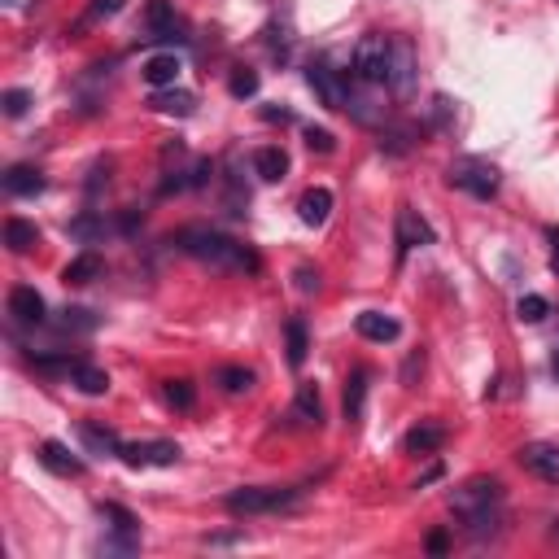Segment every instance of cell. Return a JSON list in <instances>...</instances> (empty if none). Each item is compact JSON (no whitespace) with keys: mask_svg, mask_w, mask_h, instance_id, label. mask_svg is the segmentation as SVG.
<instances>
[{"mask_svg":"<svg viewBox=\"0 0 559 559\" xmlns=\"http://www.w3.org/2000/svg\"><path fill=\"white\" fill-rule=\"evenodd\" d=\"M175 245L184 249L188 258H197V263H206L214 271H236V276H254L258 267V254L241 241H232V236L223 232H210V228H184L175 236Z\"/></svg>","mask_w":559,"mask_h":559,"instance_id":"6da1fadb","label":"cell"},{"mask_svg":"<svg viewBox=\"0 0 559 559\" xmlns=\"http://www.w3.org/2000/svg\"><path fill=\"white\" fill-rule=\"evenodd\" d=\"M450 507H455V516L468 525L472 538H485V533H494L503 525V485L477 477L450 494Z\"/></svg>","mask_w":559,"mask_h":559,"instance_id":"7a4b0ae2","label":"cell"},{"mask_svg":"<svg viewBox=\"0 0 559 559\" xmlns=\"http://www.w3.org/2000/svg\"><path fill=\"white\" fill-rule=\"evenodd\" d=\"M389 57H394V40L380 31H367L359 44H354V79L367 83V88H385L389 83Z\"/></svg>","mask_w":559,"mask_h":559,"instance_id":"3957f363","label":"cell"},{"mask_svg":"<svg viewBox=\"0 0 559 559\" xmlns=\"http://www.w3.org/2000/svg\"><path fill=\"white\" fill-rule=\"evenodd\" d=\"M297 498L302 490H263V485H249V490H232L223 498V507L232 511V516H267V511H289L297 507Z\"/></svg>","mask_w":559,"mask_h":559,"instance_id":"277c9868","label":"cell"},{"mask_svg":"<svg viewBox=\"0 0 559 559\" xmlns=\"http://www.w3.org/2000/svg\"><path fill=\"white\" fill-rule=\"evenodd\" d=\"M446 184L463 188V193L477 197V201H490L498 193V166L485 158H455L446 171Z\"/></svg>","mask_w":559,"mask_h":559,"instance_id":"5b68a950","label":"cell"},{"mask_svg":"<svg viewBox=\"0 0 559 559\" xmlns=\"http://www.w3.org/2000/svg\"><path fill=\"white\" fill-rule=\"evenodd\" d=\"M306 83L315 88V97L328 105V110H346L350 105V88H346V79L337 75L328 62H311V70H306Z\"/></svg>","mask_w":559,"mask_h":559,"instance_id":"8992f818","label":"cell"},{"mask_svg":"<svg viewBox=\"0 0 559 559\" xmlns=\"http://www.w3.org/2000/svg\"><path fill=\"white\" fill-rule=\"evenodd\" d=\"M123 463H132V468H175L180 463V446L175 442H132L123 446Z\"/></svg>","mask_w":559,"mask_h":559,"instance_id":"52a82bcc","label":"cell"},{"mask_svg":"<svg viewBox=\"0 0 559 559\" xmlns=\"http://www.w3.org/2000/svg\"><path fill=\"white\" fill-rule=\"evenodd\" d=\"M516 459H520V468L533 472V477L559 485V446H551V442H529V446H520Z\"/></svg>","mask_w":559,"mask_h":559,"instance_id":"ba28073f","label":"cell"},{"mask_svg":"<svg viewBox=\"0 0 559 559\" xmlns=\"http://www.w3.org/2000/svg\"><path fill=\"white\" fill-rule=\"evenodd\" d=\"M420 245H433V228L424 223L420 210L402 206L398 210V258H407L411 249H420Z\"/></svg>","mask_w":559,"mask_h":559,"instance_id":"9c48e42d","label":"cell"},{"mask_svg":"<svg viewBox=\"0 0 559 559\" xmlns=\"http://www.w3.org/2000/svg\"><path fill=\"white\" fill-rule=\"evenodd\" d=\"M389 88L398 97H411L415 88V49L411 40H394V57H389Z\"/></svg>","mask_w":559,"mask_h":559,"instance_id":"30bf717a","label":"cell"},{"mask_svg":"<svg viewBox=\"0 0 559 559\" xmlns=\"http://www.w3.org/2000/svg\"><path fill=\"white\" fill-rule=\"evenodd\" d=\"M145 27H149V40H175V35L184 31V22H180V14H175L171 0H149Z\"/></svg>","mask_w":559,"mask_h":559,"instance_id":"8fae6325","label":"cell"},{"mask_svg":"<svg viewBox=\"0 0 559 559\" xmlns=\"http://www.w3.org/2000/svg\"><path fill=\"white\" fill-rule=\"evenodd\" d=\"M354 328H359L363 341H376V346H385V341H398V332H402L398 319L385 315V311H363L359 319H354Z\"/></svg>","mask_w":559,"mask_h":559,"instance_id":"7c38bea8","label":"cell"},{"mask_svg":"<svg viewBox=\"0 0 559 559\" xmlns=\"http://www.w3.org/2000/svg\"><path fill=\"white\" fill-rule=\"evenodd\" d=\"M9 315L18 319V324H44V297L31 289V284H18L14 293H9Z\"/></svg>","mask_w":559,"mask_h":559,"instance_id":"4fadbf2b","label":"cell"},{"mask_svg":"<svg viewBox=\"0 0 559 559\" xmlns=\"http://www.w3.org/2000/svg\"><path fill=\"white\" fill-rule=\"evenodd\" d=\"M193 105H197V97L193 92H184V88H153V97H149V110L175 114V118H188L193 114Z\"/></svg>","mask_w":559,"mask_h":559,"instance_id":"5bb4252c","label":"cell"},{"mask_svg":"<svg viewBox=\"0 0 559 559\" xmlns=\"http://www.w3.org/2000/svg\"><path fill=\"white\" fill-rule=\"evenodd\" d=\"M328 214H332V193L328 188H306L302 201H297V219H302L306 228H319Z\"/></svg>","mask_w":559,"mask_h":559,"instance_id":"9a60e30c","label":"cell"},{"mask_svg":"<svg viewBox=\"0 0 559 559\" xmlns=\"http://www.w3.org/2000/svg\"><path fill=\"white\" fill-rule=\"evenodd\" d=\"M446 442V428L442 424H415L407 437H402V450L407 455H433V450H442Z\"/></svg>","mask_w":559,"mask_h":559,"instance_id":"2e32d148","label":"cell"},{"mask_svg":"<svg viewBox=\"0 0 559 559\" xmlns=\"http://www.w3.org/2000/svg\"><path fill=\"white\" fill-rule=\"evenodd\" d=\"M180 70H184V66H180V57H175V53H158V57H149L140 75H145L149 88H175Z\"/></svg>","mask_w":559,"mask_h":559,"instance_id":"e0dca14e","label":"cell"},{"mask_svg":"<svg viewBox=\"0 0 559 559\" xmlns=\"http://www.w3.org/2000/svg\"><path fill=\"white\" fill-rule=\"evenodd\" d=\"M40 463L49 472H57V477H83V459H75L62 442H44L40 446Z\"/></svg>","mask_w":559,"mask_h":559,"instance_id":"ac0fdd59","label":"cell"},{"mask_svg":"<svg viewBox=\"0 0 559 559\" xmlns=\"http://www.w3.org/2000/svg\"><path fill=\"white\" fill-rule=\"evenodd\" d=\"M5 193L9 197H40L44 193V175L35 166H9L5 171Z\"/></svg>","mask_w":559,"mask_h":559,"instance_id":"d6986e66","label":"cell"},{"mask_svg":"<svg viewBox=\"0 0 559 559\" xmlns=\"http://www.w3.org/2000/svg\"><path fill=\"white\" fill-rule=\"evenodd\" d=\"M70 385H75L79 394H88V398H101V394H110V372H101V367L79 359L75 372H70Z\"/></svg>","mask_w":559,"mask_h":559,"instance_id":"ffe728a7","label":"cell"},{"mask_svg":"<svg viewBox=\"0 0 559 559\" xmlns=\"http://www.w3.org/2000/svg\"><path fill=\"white\" fill-rule=\"evenodd\" d=\"M254 171H258V180H267V184L284 180V171H289V153L276 149V145L254 149Z\"/></svg>","mask_w":559,"mask_h":559,"instance_id":"44dd1931","label":"cell"},{"mask_svg":"<svg viewBox=\"0 0 559 559\" xmlns=\"http://www.w3.org/2000/svg\"><path fill=\"white\" fill-rule=\"evenodd\" d=\"M101 276H105V258H101V254H92V249H88V254H79L75 263H70V267L62 271V280H66V284H92V280H101Z\"/></svg>","mask_w":559,"mask_h":559,"instance_id":"7402d4cb","label":"cell"},{"mask_svg":"<svg viewBox=\"0 0 559 559\" xmlns=\"http://www.w3.org/2000/svg\"><path fill=\"white\" fill-rule=\"evenodd\" d=\"M5 245H9V254H27V249L40 245V228L27 219H9L5 223Z\"/></svg>","mask_w":559,"mask_h":559,"instance_id":"603a6c76","label":"cell"},{"mask_svg":"<svg viewBox=\"0 0 559 559\" xmlns=\"http://www.w3.org/2000/svg\"><path fill=\"white\" fill-rule=\"evenodd\" d=\"M367 380H372V372H367V367H354L350 380H346V420H350V424L363 415V402H367Z\"/></svg>","mask_w":559,"mask_h":559,"instance_id":"cb8c5ba5","label":"cell"},{"mask_svg":"<svg viewBox=\"0 0 559 559\" xmlns=\"http://www.w3.org/2000/svg\"><path fill=\"white\" fill-rule=\"evenodd\" d=\"M293 415H297L302 424H315V428H319V420H324V402H319V389H315V385H297Z\"/></svg>","mask_w":559,"mask_h":559,"instance_id":"d4e9b609","label":"cell"},{"mask_svg":"<svg viewBox=\"0 0 559 559\" xmlns=\"http://www.w3.org/2000/svg\"><path fill=\"white\" fill-rule=\"evenodd\" d=\"M79 437H83V446L88 450H97V455H123V442L110 433V428H97V424H83L79 428Z\"/></svg>","mask_w":559,"mask_h":559,"instance_id":"484cf974","label":"cell"},{"mask_svg":"<svg viewBox=\"0 0 559 559\" xmlns=\"http://www.w3.org/2000/svg\"><path fill=\"white\" fill-rule=\"evenodd\" d=\"M101 520H110V529H114V533L140 538V520H136L127 507H118V503H101Z\"/></svg>","mask_w":559,"mask_h":559,"instance_id":"4316f807","label":"cell"},{"mask_svg":"<svg viewBox=\"0 0 559 559\" xmlns=\"http://www.w3.org/2000/svg\"><path fill=\"white\" fill-rule=\"evenodd\" d=\"M284 341H289V367H302L306 363V324L302 319H289V324H284Z\"/></svg>","mask_w":559,"mask_h":559,"instance_id":"83f0119b","label":"cell"},{"mask_svg":"<svg viewBox=\"0 0 559 559\" xmlns=\"http://www.w3.org/2000/svg\"><path fill=\"white\" fill-rule=\"evenodd\" d=\"M546 315H551V302H546V297H538V293H525L516 302V319H520V324H542Z\"/></svg>","mask_w":559,"mask_h":559,"instance_id":"f1b7e54d","label":"cell"},{"mask_svg":"<svg viewBox=\"0 0 559 559\" xmlns=\"http://www.w3.org/2000/svg\"><path fill=\"white\" fill-rule=\"evenodd\" d=\"M123 5H127V0H92V5H88V14H83V18L75 22V31H88V27H97V22L114 18Z\"/></svg>","mask_w":559,"mask_h":559,"instance_id":"f546056e","label":"cell"},{"mask_svg":"<svg viewBox=\"0 0 559 559\" xmlns=\"http://www.w3.org/2000/svg\"><path fill=\"white\" fill-rule=\"evenodd\" d=\"M97 324H101V319L92 311H83V306H66L62 319H57V328H62V332H92Z\"/></svg>","mask_w":559,"mask_h":559,"instance_id":"4dcf8cb0","label":"cell"},{"mask_svg":"<svg viewBox=\"0 0 559 559\" xmlns=\"http://www.w3.org/2000/svg\"><path fill=\"white\" fill-rule=\"evenodd\" d=\"M219 385L228 389V394H249V389H254V372H249V367H219Z\"/></svg>","mask_w":559,"mask_h":559,"instance_id":"1f68e13d","label":"cell"},{"mask_svg":"<svg viewBox=\"0 0 559 559\" xmlns=\"http://www.w3.org/2000/svg\"><path fill=\"white\" fill-rule=\"evenodd\" d=\"M166 402H171L175 411H193V402H197L193 380H166Z\"/></svg>","mask_w":559,"mask_h":559,"instance_id":"d6a6232c","label":"cell"},{"mask_svg":"<svg viewBox=\"0 0 559 559\" xmlns=\"http://www.w3.org/2000/svg\"><path fill=\"white\" fill-rule=\"evenodd\" d=\"M228 88H232V97H236V101H245V97H254V92H258V75H254L249 66H241V70L232 75Z\"/></svg>","mask_w":559,"mask_h":559,"instance_id":"836d02e7","label":"cell"},{"mask_svg":"<svg viewBox=\"0 0 559 559\" xmlns=\"http://www.w3.org/2000/svg\"><path fill=\"white\" fill-rule=\"evenodd\" d=\"M411 127H389V132H380V149H389V153H402V149H411Z\"/></svg>","mask_w":559,"mask_h":559,"instance_id":"e575fe53","label":"cell"},{"mask_svg":"<svg viewBox=\"0 0 559 559\" xmlns=\"http://www.w3.org/2000/svg\"><path fill=\"white\" fill-rule=\"evenodd\" d=\"M70 236H79V241H92V236H105V219H92V214H83V219L70 223Z\"/></svg>","mask_w":559,"mask_h":559,"instance_id":"d590c367","label":"cell"},{"mask_svg":"<svg viewBox=\"0 0 559 559\" xmlns=\"http://www.w3.org/2000/svg\"><path fill=\"white\" fill-rule=\"evenodd\" d=\"M0 105H5V114H9V118H22V114H27V105H31V92L9 88L5 97H0Z\"/></svg>","mask_w":559,"mask_h":559,"instance_id":"8d00e7d4","label":"cell"},{"mask_svg":"<svg viewBox=\"0 0 559 559\" xmlns=\"http://www.w3.org/2000/svg\"><path fill=\"white\" fill-rule=\"evenodd\" d=\"M306 145H311L315 153H332L337 149V140H332L328 127H306Z\"/></svg>","mask_w":559,"mask_h":559,"instance_id":"74e56055","label":"cell"},{"mask_svg":"<svg viewBox=\"0 0 559 559\" xmlns=\"http://www.w3.org/2000/svg\"><path fill=\"white\" fill-rule=\"evenodd\" d=\"M297 289H302V293H315V289H319V271L297 267Z\"/></svg>","mask_w":559,"mask_h":559,"instance_id":"f35d334b","label":"cell"},{"mask_svg":"<svg viewBox=\"0 0 559 559\" xmlns=\"http://www.w3.org/2000/svg\"><path fill=\"white\" fill-rule=\"evenodd\" d=\"M263 118H267V123H293V110H276V105H267Z\"/></svg>","mask_w":559,"mask_h":559,"instance_id":"ab89813d","label":"cell"},{"mask_svg":"<svg viewBox=\"0 0 559 559\" xmlns=\"http://www.w3.org/2000/svg\"><path fill=\"white\" fill-rule=\"evenodd\" d=\"M420 367H424V354H411V359H407V367H402V380H407V385H411Z\"/></svg>","mask_w":559,"mask_h":559,"instance_id":"60d3db41","label":"cell"},{"mask_svg":"<svg viewBox=\"0 0 559 559\" xmlns=\"http://www.w3.org/2000/svg\"><path fill=\"white\" fill-rule=\"evenodd\" d=\"M551 271H555V280H559V228L551 232Z\"/></svg>","mask_w":559,"mask_h":559,"instance_id":"b9f144b4","label":"cell"},{"mask_svg":"<svg viewBox=\"0 0 559 559\" xmlns=\"http://www.w3.org/2000/svg\"><path fill=\"white\" fill-rule=\"evenodd\" d=\"M428 551L442 555V551H446V533H433V538H428Z\"/></svg>","mask_w":559,"mask_h":559,"instance_id":"7bdbcfd3","label":"cell"},{"mask_svg":"<svg viewBox=\"0 0 559 559\" xmlns=\"http://www.w3.org/2000/svg\"><path fill=\"white\" fill-rule=\"evenodd\" d=\"M551 372H555V380H559V350H555V359H551Z\"/></svg>","mask_w":559,"mask_h":559,"instance_id":"ee69618b","label":"cell"},{"mask_svg":"<svg viewBox=\"0 0 559 559\" xmlns=\"http://www.w3.org/2000/svg\"><path fill=\"white\" fill-rule=\"evenodd\" d=\"M555 533H559V525H555Z\"/></svg>","mask_w":559,"mask_h":559,"instance_id":"f6af8a7d","label":"cell"}]
</instances>
